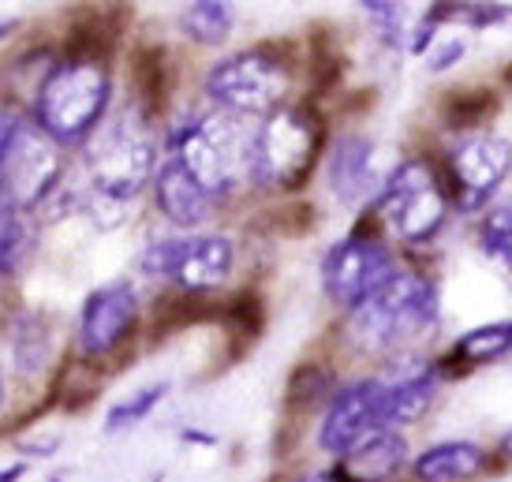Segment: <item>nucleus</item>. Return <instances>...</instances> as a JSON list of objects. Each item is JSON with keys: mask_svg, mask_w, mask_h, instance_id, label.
Here are the masks:
<instances>
[{"mask_svg": "<svg viewBox=\"0 0 512 482\" xmlns=\"http://www.w3.org/2000/svg\"><path fill=\"white\" fill-rule=\"evenodd\" d=\"M385 397H382V419L385 430H397V426H412L434 408L438 400V370L423 367V363H404L393 367L389 374H382Z\"/></svg>", "mask_w": 512, "mask_h": 482, "instance_id": "14", "label": "nucleus"}, {"mask_svg": "<svg viewBox=\"0 0 512 482\" xmlns=\"http://www.w3.org/2000/svg\"><path fill=\"white\" fill-rule=\"evenodd\" d=\"M154 195H157V210L165 213L172 225H180V228L202 225L217 206L214 195H210V191H206V187H202L172 154H169V161L157 169Z\"/></svg>", "mask_w": 512, "mask_h": 482, "instance_id": "16", "label": "nucleus"}, {"mask_svg": "<svg viewBox=\"0 0 512 482\" xmlns=\"http://www.w3.org/2000/svg\"><path fill=\"white\" fill-rule=\"evenodd\" d=\"M512 355V322H494V326H479L464 333L453 344V352L441 359V374H468V370L483 367V363H498Z\"/></svg>", "mask_w": 512, "mask_h": 482, "instance_id": "19", "label": "nucleus"}, {"mask_svg": "<svg viewBox=\"0 0 512 482\" xmlns=\"http://www.w3.org/2000/svg\"><path fill=\"white\" fill-rule=\"evenodd\" d=\"M165 393H169V385L157 382V385H146V389H139V393H131L128 400L113 404V408H109V419H105V430H109V434H116V430H128V426L143 423L146 415L154 412L157 404L165 400Z\"/></svg>", "mask_w": 512, "mask_h": 482, "instance_id": "25", "label": "nucleus"}, {"mask_svg": "<svg viewBox=\"0 0 512 482\" xmlns=\"http://www.w3.org/2000/svg\"><path fill=\"white\" fill-rule=\"evenodd\" d=\"M236 262V247L228 236H184V240H154L143 251L139 266L150 277L176 281L184 292H210L228 281Z\"/></svg>", "mask_w": 512, "mask_h": 482, "instance_id": "8", "label": "nucleus"}, {"mask_svg": "<svg viewBox=\"0 0 512 482\" xmlns=\"http://www.w3.org/2000/svg\"><path fill=\"white\" fill-rule=\"evenodd\" d=\"M15 359H19V370H34L45 367V359H49V333H45L42 318H23V329H19V337H15Z\"/></svg>", "mask_w": 512, "mask_h": 482, "instance_id": "26", "label": "nucleus"}, {"mask_svg": "<svg viewBox=\"0 0 512 482\" xmlns=\"http://www.w3.org/2000/svg\"><path fill=\"white\" fill-rule=\"evenodd\" d=\"M359 8L378 23L382 30V38L389 45H400L404 42V0H359Z\"/></svg>", "mask_w": 512, "mask_h": 482, "instance_id": "28", "label": "nucleus"}, {"mask_svg": "<svg viewBox=\"0 0 512 482\" xmlns=\"http://www.w3.org/2000/svg\"><path fill=\"white\" fill-rule=\"evenodd\" d=\"M490 453L475 441H438L415 456V479L419 482H468L486 471Z\"/></svg>", "mask_w": 512, "mask_h": 482, "instance_id": "18", "label": "nucleus"}, {"mask_svg": "<svg viewBox=\"0 0 512 482\" xmlns=\"http://www.w3.org/2000/svg\"><path fill=\"white\" fill-rule=\"evenodd\" d=\"M288 60L277 53V45H258L232 53L206 75V94L236 116H270L288 98Z\"/></svg>", "mask_w": 512, "mask_h": 482, "instance_id": "6", "label": "nucleus"}, {"mask_svg": "<svg viewBox=\"0 0 512 482\" xmlns=\"http://www.w3.org/2000/svg\"><path fill=\"white\" fill-rule=\"evenodd\" d=\"M329 191L337 195V202L344 206H356L370 195V191H382L385 180H378L374 172V142L363 135H341L333 142V154H329Z\"/></svg>", "mask_w": 512, "mask_h": 482, "instance_id": "15", "label": "nucleus"}, {"mask_svg": "<svg viewBox=\"0 0 512 482\" xmlns=\"http://www.w3.org/2000/svg\"><path fill=\"white\" fill-rule=\"evenodd\" d=\"M225 318L236 326V333H243V337H258L262 326H266V307H262V299H258L255 292H240V296L225 307Z\"/></svg>", "mask_w": 512, "mask_h": 482, "instance_id": "29", "label": "nucleus"}, {"mask_svg": "<svg viewBox=\"0 0 512 482\" xmlns=\"http://www.w3.org/2000/svg\"><path fill=\"white\" fill-rule=\"evenodd\" d=\"M86 165H90V180L98 195L116 202L135 199L150 184L157 165V146L150 139L143 109H124L116 120L101 124L90 135Z\"/></svg>", "mask_w": 512, "mask_h": 482, "instance_id": "5", "label": "nucleus"}, {"mask_svg": "<svg viewBox=\"0 0 512 482\" xmlns=\"http://www.w3.org/2000/svg\"><path fill=\"white\" fill-rule=\"evenodd\" d=\"M512 172V142L490 131H475L453 146L449 154V187L445 195L464 213H479L490 206Z\"/></svg>", "mask_w": 512, "mask_h": 482, "instance_id": "10", "label": "nucleus"}, {"mask_svg": "<svg viewBox=\"0 0 512 482\" xmlns=\"http://www.w3.org/2000/svg\"><path fill=\"white\" fill-rule=\"evenodd\" d=\"M0 400H4V385H0Z\"/></svg>", "mask_w": 512, "mask_h": 482, "instance_id": "36", "label": "nucleus"}, {"mask_svg": "<svg viewBox=\"0 0 512 482\" xmlns=\"http://www.w3.org/2000/svg\"><path fill=\"white\" fill-rule=\"evenodd\" d=\"M382 397H385L382 378H367V382L337 389L329 397L326 419H322V430H318L322 449L333 456H348L359 441H367L370 434L385 430Z\"/></svg>", "mask_w": 512, "mask_h": 482, "instance_id": "12", "label": "nucleus"}, {"mask_svg": "<svg viewBox=\"0 0 512 482\" xmlns=\"http://www.w3.org/2000/svg\"><path fill=\"white\" fill-rule=\"evenodd\" d=\"M438 326V284L397 270L352 311V337L367 352H393Z\"/></svg>", "mask_w": 512, "mask_h": 482, "instance_id": "2", "label": "nucleus"}, {"mask_svg": "<svg viewBox=\"0 0 512 482\" xmlns=\"http://www.w3.org/2000/svg\"><path fill=\"white\" fill-rule=\"evenodd\" d=\"M139 322V296L128 281H113L98 288L83 303L79 314V348L86 359L113 355L120 344L131 337V329Z\"/></svg>", "mask_w": 512, "mask_h": 482, "instance_id": "13", "label": "nucleus"}, {"mask_svg": "<svg viewBox=\"0 0 512 482\" xmlns=\"http://www.w3.org/2000/svg\"><path fill=\"white\" fill-rule=\"evenodd\" d=\"M397 270V258L382 240L352 232V236H344L341 243L329 247L326 262H322V284H326V296L337 307L356 311L359 303L374 296Z\"/></svg>", "mask_w": 512, "mask_h": 482, "instance_id": "9", "label": "nucleus"}, {"mask_svg": "<svg viewBox=\"0 0 512 482\" xmlns=\"http://www.w3.org/2000/svg\"><path fill=\"white\" fill-rule=\"evenodd\" d=\"M479 247L490 258H509L512 255V202L486 213L483 228H479Z\"/></svg>", "mask_w": 512, "mask_h": 482, "instance_id": "27", "label": "nucleus"}, {"mask_svg": "<svg viewBox=\"0 0 512 482\" xmlns=\"http://www.w3.org/2000/svg\"><path fill=\"white\" fill-rule=\"evenodd\" d=\"M374 213L389 225V232L400 243L419 247L441 232L445 217H449V195H445V187H438L427 161L408 157L385 176Z\"/></svg>", "mask_w": 512, "mask_h": 482, "instance_id": "7", "label": "nucleus"}, {"mask_svg": "<svg viewBox=\"0 0 512 482\" xmlns=\"http://www.w3.org/2000/svg\"><path fill=\"white\" fill-rule=\"evenodd\" d=\"M131 83L139 94V109L157 113L169 98V53L161 45H139L131 53Z\"/></svg>", "mask_w": 512, "mask_h": 482, "instance_id": "20", "label": "nucleus"}, {"mask_svg": "<svg viewBox=\"0 0 512 482\" xmlns=\"http://www.w3.org/2000/svg\"><path fill=\"white\" fill-rule=\"evenodd\" d=\"M113 79L98 60H60L38 90V124L57 142H83L101 128Z\"/></svg>", "mask_w": 512, "mask_h": 482, "instance_id": "4", "label": "nucleus"}, {"mask_svg": "<svg viewBox=\"0 0 512 482\" xmlns=\"http://www.w3.org/2000/svg\"><path fill=\"white\" fill-rule=\"evenodd\" d=\"M326 142V124L311 105H281L251 139V184L266 191H299L311 180Z\"/></svg>", "mask_w": 512, "mask_h": 482, "instance_id": "1", "label": "nucleus"}, {"mask_svg": "<svg viewBox=\"0 0 512 482\" xmlns=\"http://www.w3.org/2000/svg\"><path fill=\"white\" fill-rule=\"evenodd\" d=\"M251 139L236 124V113H206L180 120L169 135L172 157L199 180L217 202L228 199L240 180H251Z\"/></svg>", "mask_w": 512, "mask_h": 482, "instance_id": "3", "label": "nucleus"}, {"mask_svg": "<svg viewBox=\"0 0 512 482\" xmlns=\"http://www.w3.org/2000/svg\"><path fill=\"white\" fill-rule=\"evenodd\" d=\"M64 49H68L64 53L68 60H98V64H105L109 53L116 49V23H109L98 12L83 15L68 30V45Z\"/></svg>", "mask_w": 512, "mask_h": 482, "instance_id": "23", "label": "nucleus"}, {"mask_svg": "<svg viewBox=\"0 0 512 482\" xmlns=\"http://www.w3.org/2000/svg\"><path fill=\"white\" fill-rule=\"evenodd\" d=\"M232 23H236V12L228 0H191L180 19L184 34L199 45H221L232 34Z\"/></svg>", "mask_w": 512, "mask_h": 482, "instance_id": "22", "label": "nucleus"}, {"mask_svg": "<svg viewBox=\"0 0 512 482\" xmlns=\"http://www.w3.org/2000/svg\"><path fill=\"white\" fill-rule=\"evenodd\" d=\"M501 456H505V460H512V430L501 438Z\"/></svg>", "mask_w": 512, "mask_h": 482, "instance_id": "34", "label": "nucleus"}, {"mask_svg": "<svg viewBox=\"0 0 512 482\" xmlns=\"http://www.w3.org/2000/svg\"><path fill=\"white\" fill-rule=\"evenodd\" d=\"M464 53H468V45L460 42V38H449V42H441V45H430L427 68L430 71H449L453 64H460V60H464Z\"/></svg>", "mask_w": 512, "mask_h": 482, "instance_id": "30", "label": "nucleus"}, {"mask_svg": "<svg viewBox=\"0 0 512 482\" xmlns=\"http://www.w3.org/2000/svg\"><path fill=\"white\" fill-rule=\"evenodd\" d=\"M337 393V378L333 370H326L322 363H303V367L288 378V404L292 408H314L326 397Z\"/></svg>", "mask_w": 512, "mask_h": 482, "instance_id": "24", "label": "nucleus"}, {"mask_svg": "<svg viewBox=\"0 0 512 482\" xmlns=\"http://www.w3.org/2000/svg\"><path fill=\"white\" fill-rule=\"evenodd\" d=\"M498 113V94L471 86V90H449L441 101V124L453 131H475L483 128L490 116Z\"/></svg>", "mask_w": 512, "mask_h": 482, "instance_id": "21", "label": "nucleus"}, {"mask_svg": "<svg viewBox=\"0 0 512 482\" xmlns=\"http://www.w3.org/2000/svg\"><path fill=\"white\" fill-rule=\"evenodd\" d=\"M505 83L512 86V64H509V68H505Z\"/></svg>", "mask_w": 512, "mask_h": 482, "instance_id": "35", "label": "nucleus"}, {"mask_svg": "<svg viewBox=\"0 0 512 482\" xmlns=\"http://www.w3.org/2000/svg\"><path fill=\"white\" fill-rule=\"evenodd\" d=\"M408 464V441L397 430H378L367 441H359L348 456H341V468L333 471L341 482H389Z\"/></svg>", "mask_w": 512, "mask_h": 482, "instance_id": "17", "label": "nucleus"}, {"mask_svg": "<svg viewBox=\"0 0 512 482\" xmlns=\"http://www.w3.org/2000/svg\"><path fill=\"white\" fill-rule=\"evenodd\" d=\"M60 150L57 139L42 128L23 120L15 131L8 154L0 161V199H8L15 210H30L57 187Z\"/></svg>", "mask_w": 512, "mask_h": 482, "instance_id": "11", "label": "nucleus"}, {"mask_svg": "<svg viewBox=\"0 0 512 482\" xmlns=\"http://www.w3.org/2000/svg\"><path fill=\"white\" fill-rule=\"evenodd\" d=\"M19 124H23V116L15 113V109H8V105H0V161L8 154V146H12Z\"/></svg>", "mask_w": 512, "mask_h": 482, "instance_id": "31", "label": "nucleus"}, {"mask_svg": "<svg viewBox=\"0 0 512 482\" xmlns=\"http://www.w3.org/2000/svg\"><path fill=\"white\" fill-rule=\"evenodd\" d=\"M296 482H341V479L329 475V471H318V475H303V479H296Z\"/></svg>", "mask_w": 512, "mask_h": 482, "instance_id": "33", "label": "nucleus"}, {"mask_svg": "<svg viewBox=\"0 0 512 482\" xmlns=\"http://www.w3.org/2000/svg\"><path fill=\"white\" fill-rule=\"evenodd\" d=\"M19 30V19H12V15H0V38H8V34H15Z\"/></svg>", "mask_w": 512, "mask_h": 482, "instance_id": "32", "label": "nucleus"}]
</instances>
